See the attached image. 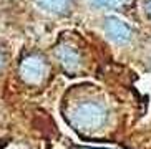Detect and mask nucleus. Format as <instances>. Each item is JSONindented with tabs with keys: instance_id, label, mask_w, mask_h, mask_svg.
<instances>
[{
	"instance_id": "f257e3e1",
	"label": "nucleus",
	"mask_w": 151,
	"mask_h": 149,
	"mask_svg": "<svg viewBox=\"0 0 151 149\" xmlns=\"http://www.w3.org/2000/svg\"><path fill=\"white\" fill-rule=\"evenodd\" d=\"M106 108L100 101H83L71 111V123L85 131H93L101 128L106 121Z\"/></svg>"
},
{
	"instance_id": "f03ea898",
	"label": "nucleus",
	"mask_w": 151,
	"mask_h": 149,
	"mask_svg": "<svg viewBox=\"0 0 151 149\" xmlns=\"http://www.w3.org/2000/svg\"><path fill=\"white\" fill-rule=\"evenodd\" d=\"M45 73H47V65L40 57H28L20 65V76L23 81L30 85L40 83Z\"/></svg>"
},
{
	"instance_id": "7ed1b4c3",
	"label": "nucleus",
	"mask_w": 151,
	"mask_h": 149,
	"mask_svg": "<svg viewBox=\"0 0 151 149\" xmlns=\"http://www.w3.org/2000/svg\"><path fill=\"white\" fill-rule=\"evenodd\" d=\"M105 33L115 43H128L133 35L128 23H124L116 17H108L105 20Z\"/></svg>"
},
{
	"instance_id": "20e7f679",
	"label": "nucleus",
	"mask_w": 151,
	"mask_h": 149,
	"mask_svg": "<svg viewBox=\"0 0 151 149\" xmlns=\"http://www.w3.org/2000/svg\"><path fill=\"white\" fill-rule=\"evenodd\" d=\"M57 57L67 71H75L80 66V53L70 45H62L57 50Z\"/></svg>"
},
{
	"instance_id": "39448f33",
	"label": "nucleus",
	"mask_w": 151,
	"mask_h": 149,
	"mask_svg": "<svg viewBox=\"0 0 151 149\" xmlns=\"http://www.w3.org/2000/svg\"><path fill=\"white\" fill-rule=\"evenodd\" d=\"M37 5L50 13H67L70 0H37Z\"/></svg>"
},
{
	"instance_id": "423d86ee",
	"label": "nucleus",
	"mask_w": 151,
	"mask_h": 149,
	"mask_svg": "<svg viewBox=\"0 0 151 149\" xmlns=\"http://www.w3.org/2000/svg\"><path fill=\"white\" fill-rule=\"evenodd\" d=\"M123 0H91V4L98 9H115Z\"/></svg>"
},
{
	"instance_id": "0eeeda50",
	"label": "nucleus",
	"mask_w": 151,
	"mask_h": 149,
	"mask_svg": "<svg viewBox=\"0 0 151 149\" xmlns=\"http://www.w3.org/2000/svg\"><path fill=\"white\" fill-rule=\"evenodd\" d=\"M145 10H146L148 17L151 18V0H146V2H145Z\"/></svg>"
},
{
	"instance_id": "6e6552de",
	"label": "nucleus",
	"mask_w": 151,
	"mask_h": 149,
	"mask_svg": "<svg viewBox=\"0 0 151 149\" xmlns=\"http://www.w3.org/2000/svg\"><path fill=\"white\" fill-rule=\"evenodd\" d=\"M2 65H4V55H2V52H0V68H2Z\"/></svg>"
},
{
	"instance_id": "1a4fd4ad",
	"label": "nucleus",
	"mask_w": 151,
	"mask_h": 149,
	"mask_svg": "<svg viewBox=\"0 0 151 149\" xmlns=\"http://www.w3.org/2000/svg\"><path fill=\"white\" fill-rule=\"evenodd\" d=\"M80 149H98V148H80Z\"/></svg>"
}]
</instances>
